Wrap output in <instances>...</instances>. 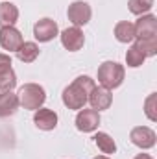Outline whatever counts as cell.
I'll return each mask as SVG.
<instances>
[{"instance_id": "3957f363", "label": "cell", "mask_w": 157, "mask_h": 159, "mask_svg": "<svg viewBox=\"0 0 157 159\" xmlns=\"http://www.w3.org/2000/svg\"><path fill=\"white\" fill-rule=\"evenodd\" d=\"M98 81L105 89H117L124 81V67L117 61H105L98 69Z\"/></svg>"}, {"instance_id": "cb8c5ba5", "label": "cell", "mask_w": 157, "mask_h": 159, "mask_svg": "<svg viewBox=\"0 0 157 159\" xmlns=\"http://www.w3.org/2000/svg\"><path fill=\"white\" fill-rule=\"evenodd\" d=\"M94 159H109V157H107V156H96Z\"/></svg>"}, {"instance_id": "8992f818", "label": "cell", "mask_w": 157, "mask_h": 159, "mask_svg": "<svg viewBox=\"0 0 157 159\" xmlns=\"http://www.w3.org/2000/svg\"><path fill=\"white\" fill-rule=\"evenodd\" d=\"M17 85V76L11 69V57L0 54V91H13Z\"/></svg>"}, {"instance_id": "2e32d148", "label": "cell", "mask_w": 157, "mask_h": 159, "mask_svg": "<svg viewBox=\"0 0 157 159\" xmlns=\"http://www.w3.org/2000/svg\"><path fill=\"white\" fill-rule=\"evenodd\" d=\"M15 54H17V57H19L22 63H32V61H35L37 56H39V46H37L35 43H32V41H26V43H22V44L19 46V50H17Z\"/></svg>"}, {"instance_id": "ffe728a7", "label": "cell", "mask_w": 157, "mask_h": 159, "mask_svg": "<svg viewBox=\"0 0 157 159\" xmlns=\"http://www.w3.org/2000/svg\"><path fill=\"white\" fill-rule=\"evenodd\" d=\"M128 6L133 15H144L154 7V0H129Z\"/></svg>"}, {"instance_id": "9a60e30c", "label": "cell", "mask_w": 157, "mask_h": 159, "mask_svg": "<svg viewBox=\"0 0 157 159\" xmlns=\"http://www.w3.org/2000/svg\"><path fill=\"white\" fill-rule=\"evenodd\" d=\"M19 19V9L11 2H2L0 4V26H13Z\"/></svg>"}, {"instance_id": "e0dca14e", "label": "cell", "mask_w": 157, "mask_h": 159, "mask_svg": "<svg viewBox=\"0 0 157 159\" xmlns=\"http://www.w3.org/2000/svg\"><path fill=\"white\" fill-rule=\"evenodd\" d=\"M115 37L120 43H131L135 39V24L129 20H122L115 26Z\"/></svg>"}, {"instance_id": "9c48e42d", "label": "cell", "mask_w": 157, "mask_h": 159, "mask_svg": "<svg viewBox=\"0 0 157 159\" xmlns=\"http://www.w3.org/2000/svg\"><path fill=\"white\" fill-rule=\"evenodd\" d=\"M87 102L91 104V109L102 111V109H107V107L111 106V102H113V94H111L109 89H105V87L100 85V87H94V89L91 91Z\"/></svg>"}, {"instance_id": "4fadbf2b", "label": "cell", "mask_w": 157, "mask_h": 159, "mask_svg": "<svg viewBox=\"0 0 157 159\" xmlns=\"http://www.w3.org/2000/svg\"><path fill=\"white\" fill-rule=\"evenodd\" d=\"M34 122H35V126L39 129L50 131V129H54L57 126V113L52 111V109H46V107H39V109H35Z\"/></svg>"}, {"instance_id": "5bb4252c", "label": "cell", "mask_w": 157, "mask_h": 159, "mask_svg": "<svg viewBox=\"0 0 157 159\" xmlns=\"http://www.w3.org/2000/svg\"><path fill=\"white\" fill-rule=\"evenodd\" d=\"M19 107V98L11 91H2L0 93V119L11 117Z\"/></svg>"}, {"instance_id": "d6986e66", "label": "cell", "mask_w": 157, "mask_h": 159, "mask_svg": "<svg viewBox=\"0 0 157 159\" xmlns=\"http://www.w3.org/2000/svg\"><path fill=\"white\" fill-rule=\"evenodd\" d=\"M144 59H146V56L137 48V46H131L128 52H126V63H128V67H141L142 63H144Z\"/></svg>"}, {"instance_id": "6da1fadb", "label": "cell", "mask_w": 157, "mask_h": 159, "mask_svg": "<svg viewBox=\"0 0 157 159\" xmlns=\"http://www.w3.org/2000/svg\"><path fill=\"white\" fill-rule=\"evenodd\" d=\"M94 87V80H91L89 76H79L63 91V104L69 109H81L87 104L89 94Z\"/></svg>"}, {"instance_id": "8fae6325", "label": "cell", "mask_w": 157, "mask_h": 159, "mask_svg": "<svg viewBox=\"0 0 157 159\" xmlns=\"http://www.w3.org/2000/svg\"><path fill=\"white\" fill-rule=\"evenodd\" d=\"M34 35L41 43H48L57 35V24L52 19H41L34 26Z\"/></svg>"}, {"instance_id": "ba28073f", "label": "cell", "mask_w": 157, "mask_h": 159, "mask_svg": "<svg viewBox=\"0 0 157 159\" xmlns=\"http://www.w3.org/2000/svg\"><path fill=\"white\" fill-rule=\"evenodd\" d=\"M22 43H24L22 35H20V32L15 26H4V28H0V44H2L4 50L17 52Z\"/></svg>"}, {"instance_id": "44dd1931", "label": "cell", "mask_w": 157, "mask_h": 159, "mask_svg": "<svg viewBox=\"0 0 157 159\" xmlns=\"http://www.w3.org/2000/svg\"><path fill=\"white\" fill-rule=\"evenodd\" d=\"M146 57L148 56H155L157 54V37L155 39H135V44Z\"/></svg>"}, {"instance_id": "ac0fdd59", "label": "cell", "mask_w": 157, "mask_h": 159, "mask_svg": "<svg viewBox=\"0 0 157 159\" xmlns=\"http://www.w3.org/2000/svg\"><path fill=\"white\" fill-rule=\"evenodd\" d=\"M94 143H96V146H98L104 154H115V152H117V144H115L113 137H109V135L104 133V131H98V133H96Z\"/></svg>"}, {"instance_id": "52a82bcc", "label": "cell", "mask_w": 157, "mask_h": 159, "mask_svg": "<svg viewBox=\"0 0 157 159\" xmlns=\"http://www.w3.org/2000/svg\"><path fill=\"white\" fill-rule=\"evenodd\" d=\"M129 139H131V143L135 146L146 150V148H152L155 144V131L150 129V128H146V126H137V128L131 129Z\"/></svg>"}, {"instance_id": "7a4b0ae2", "label": "cell", "mask_w": 157, "mask_h": 159, "mask_svg": "<svg viewBox=\"0 0 157 159\" xmlns=\"http://www.w3.org/2000/svg\"><path fill=\"white\" fill-rule=\"evenodd\" d=\"M17 98H19V106H22L24 109H39L41 106L44 104L46 100V94H44V89L37 85V83H26L19 89L17 93Z\"/></svg>"}, {"instance_id": "7402d4cb", "label": "cell", "mask_w": 157, "mask_h": 159, "mask_svg": "<svg viewBox=\"0 0 157 159\" xmlns=\"http://www.w3.org/2000/svg\"><path fill=\"white\" fill-rule=\"evenodd\" d=\"M155 104H157V94H150L148 100H146V117L150 120H157Z\"/></svg>"}, {"instance_id": "30bf717a", "label": "cell", "mask_w": 157, "mask_h": 159, "mask_svg": "<svg viewBox=\"0 0 157 159\" xmlns=\"http://www.w3.org/2000/svg\"><path fill=\"white\" fill-rule=\"evenodd\" d=\"M100 124V113L96 109H79L76 117V128L79 131H94Z\"/></svg>"}, {"instance_id": "277c9868", "label": "cell", "mask_w": 157, "mask_h": 159, "mask_svg": "<svg viewBox=\"0 0 157 159\" xmlns=\"http://www.w3.org/2000/svg\"><path fill=\"white\" fill-rule=\"evenodd\" d=\"M67 15H69V20H70L74 26L79 28V26H83V24H87V22L91 20L92 11H91V6H89L87 2L76 0V2H72V4L69 6Z\"/></svg>"}, {"instance_id": "5b68a950", "label": "cell", "mask_w": 157, "mask_h": 159, "mask_svg": "<svg viewBox=\"0 0 157 159\" xmlns=\"http://www.w3.org/2000/svg\"><path fill=\"white\" fill-rule=\"evenodd\" d=\"M157 37V17L142 15L135 22V39H155Z\"/></svg>"}, {"instance_id": "7c38bea8", "label": "cell", "mask_w": 157, "mask_h": 159, "mask_svg": "<svg viewBox=\"0 0 157 159\" xmlns=\"http://www.w3.org/2000/svg\"><path fill=\"white\" fill-rule=\"evenodd\" d=\"M61 43H63V46H65L67 50L76 52V50H79V48L83 46L85 35H83V32L79 30L78 26H72V28L63 30V34H61Z\"/></svg>"}, {"instance_id": "603a6c76", "label": "cell", "mask_w": 157, "mask_h": 159, "mask_svg": "<svg viewBox=\"0 0 157 159\" xmlns=\"http://www.w3.org/2000/svg\"><path fill=\"white\" fill-rule=\"evenodd\" d=\"M135 159H152V157H150L148 154H139V156H137Z\"/></svg>"}]
</instances>
